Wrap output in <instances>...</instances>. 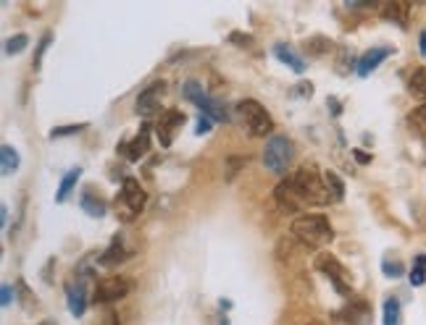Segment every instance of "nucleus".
Wrapping results in <instances>:
<instances>
[{
    "instance_id": "31",
    "label": "nucleus",
    "mask_w": 426,
    "mask_h": 325,
    "mask_svg": "<svg viewBox=\"0 0 426 325\" xmlns=\"http://www.w3.org/2000/svg\"><path fill=\"white\" fill-rule=\"evenodd\" d=\"M410 283H413V286H424V283H426V265H418V263H413V270H410Z\"/></svg>"
},
{
    "instance_id": "5",
    "label": "nucleus",
    "mask_w": 426,
    "mask_h": 325,
    "mask_svg": "<svg viewBox=\"0 0 426 325\" xmlns=\"http://www.w3.org/2000/svg\"><path fill=\"white\" fill-rule=\"evenodd\" d=\"M292 162H295V145L282 134L269 137V142L263 147V165L277 176H289Z\"/></svg>"
},
{
    "instance_id": "27",
    "label": "nucleus",
    "mask_w": 426,
    "mask_h": 325,
    "mask_svg": "<svg viewBox=\"0 0 426 325\" xmlns=\"http://www.w3.org/2000/svg\"><path fill=\"white\" fill-rule=\"evenodd\" d=\"M26 45H29V37H26V35H14V37H9V43H6V53H9V55H18V53L26 48Z\"/></svg>"
},
{
    "instance_id": "24",
    "label": "nucleus",
    "mask_w": 426,
    "mask_h": 325,
    "mask_svg": "<svg viewBox=\"0 0 426 325\" xmlns=\"http://www.w3.org/2000/svg\"><path fill=\"white\" fill-rule=\"evenodd\" d=\"M408 123H410V128L416 131L418 137L426 139V103H424V105H418L416 111L410 113V116H408Z\"/></svg>"
},
{
    "instance_id": "13",
    "label": "nucleus",
    "mask_w": 426,
    "mask_h": 325,
    "mask_svg": "<svg viewBox=\"0 0 426 325\" xmlns=\"http://www.w3.org/2000/svg\"><path fill=\"white\" fill-rule=\"evenodd\" d=\"M150 150V126L145 123V126L139 128V134L132 142H122V153L129 158L132 162L139 160V158H145Z\"/></svg>"
},
{
    "instance_id": "11",
    "label": "nucleus",
    "mask_w": 426,
    "mask_h": 325,
    "mask_svg": "<svg viewBox=\"0 0 426 325\" xmlns=\"http://www.w3.org/2000/svg\"><path fill=\"white\" fill-rule=\"evenodd\" d=\"M87 275L77 278V283L69 281L66 283V302H69V312L74 317H82L85 309H87V283H85Z\"/></svg>"
},
{
    "instance_id": "29",
    "label": "nucleus",
    "mask_w": 426,
    "mask_h": 325,
    "mask_svg": "<svg viewBox=\"0 0 426 325\" xmlns=\"http://www.w3.org/2000/svg\"><path fill=\"white\" fill-rule=\"evenodd\" d=\"M384 275H387V278H400L403 273H405V265H403L400 260H390V257H387V260H384Z\"/></svg>"
},
{
    "instance_id": "38",
    "label": "nucleus",
    "mask_w": 426,
    "mask_h": 325,
    "mask_svg": "<svg viewBox=\"0 0 426 325\" xmlns=\"http://www.w3.org/2000/svg\"><path fill=\"white\" fill-rule=\"evenodd\" d=\"M353 155H356V160H361V162H368V160H371V155H366V153H358V150H356V153H353Z\"/></svg>"
},
{
    "instance_id": "3",
    "label": "nucleus",
    "mask_w": 426,
    "mask_h": 325,
    "mask_svg": "<svg viewBox=\"0 0 426 325\" xmlns=\"http://www.w3.org/2000/svg\"><path fill=\"white\" fill-rule=\"evenodd\" d=\"M145 202H148V192L139 187L137 179L127 176V179L122 181V192L113 199V210H116V215H119L124 223H129L142 213Z\"/></svg>"
},
{
    "instance_id": "6",
    "label": "nucleus",
    "mask_w": 426,
    "mask_h": 325,
    "mask_svg": "<svg viewBox=\"0 0 426 325\" xmlns=\"http://www.w3.org/2000/svg\"><path fill=\"white\" fill-rule=\"evenodd\" d=\"M182 94L190 100L192 105H198L208 119H213V121H226V111H224V105L218 103V100H213L206 89H203V84L201 82H184V87H182Z\"/></svg>"
},
{
    "instance_id": "26",
    "label": "nucleus",
    "mask_w": 426,
    "mask_h": 325,
    "mask_svg": "<svg viewBox=\"0 0 426 325\" xmlns=\"http://www.w3.org/2000/svg\"><path fill=\"white\" fill-rule=\"evenodd\" d=\"M331 48V40H326V37H311L308 43H305V50L311 53V55H321V53H326Z\"/></svg>"
},
{
    "instance_id": "8",
    "label": "nucleus",
    "mask_w": 426,
    "mask_h": 325,
    "mask_svg": "<svg viewBox=\"0 0 426 325\" xmlns=\"http://www.w3.org/2000/svg\"><path fill=\"white\" fill-rule=\"evenodd\" d=\"M132 291V281L124 278V275H111V278H103L97 281L95 291H92V302L95 304H111L116 299H124Z\"/></svg>"
},
{
    "instance_id": "36",
    "label": "nucleus",
    "mask_w": 426,
    "mask_h": 325,
    "mask_svg": "<svg viewBox=\"0 0 426 325\" xmlns=\"http://www.w3.org/2000/svg\"><path fill=\"white\" fill-rule=\"evenodd\" d=\"M339 58H342V60H348V50H345V48L339 50ZM337 71H339V74H348V69H345V63H339Z\"/></svg>"
},
{
    "instance_id": "28",
    "label": "nucleus",
    "mask_w": 426,
    "mask_h": 325,
    "mask_svg": "<svg viewBox=\"0 0 426 325\" xmlns=\"http://www.w3.org/2000/svg\"><path fill=\"white\" fill-rule=\"evenodd\" d=\"M50 40H53V32H45L43 35V40H40V45H37V50H35V60H32V66H35V71L43 66V55H45V50L50 48Z\"/></svg>"
},
{
    "instance_id": "1",
    "label": "nucleus",
    "mask_w": 426,
    "mask_h": 325,
    "mask_svg": "<svg viewBox=\"0 0 426 325\" xmlns=\"http://www.w3.org/2000/svg\"><path fill=\"white\" fill-rule=\"evenodd\" d=\"M292 233H295V239H300L303 247H311V249L329 247L331 239H334L329 218L321 213L297 215L295 221H292Z\"/></svg>"
},
{
    "instance_id": "21",
    "label": "nucleus",
    "mask_w": 426,
    "mask_h": 325,
    "mask_svg": "<svg viewBox=\"0 0 426 325\" xmlns=\"http://www.w3.org/2000/svg\"><path fill=\"white\" fill-rule=\"evenodd\" d=\"M16 168H18V153L11 145H3L0 147V171H3V176L14 173Z\"/></svg>"
},
{
    "instance_id": "20",
    "label": "nucleus",
    "mask_w": 426,
    "mask_h": 325,
    "mask_svg": "<svg viewBox=\"0 0 426 325\" xmlns=\"http://www.w3.org/2000/svg\"><path fill=\"white\" fill-rule=\"evenodd\" d=\"M79 176H82V168H71V171L63 176L61 187H58V192H55V202H66V199H69V194L74 192V187H77Z\"/></svg>"
},
{
    "instance_id": "22",
    "label": "nucleus",
    "mask_w": 426,
    "mask_h": 325,
    "mask_svg": "<svg viewBox=\"0 0 426 325\" xmlns=\"http://www.w3.org/2000/svg\"><path fill=\"white\" fill-rule=\"evenodd\" d=\"M324 181H326V189H329L331 202H339V199L345 197V184H342V179H339L337 173L326 171V173H324Z\"/></svg>"
},
{
    "instance_id": "39",
    "label": "nucleus",
    "mask_w": 426,
    "mask_h": 325,
    "mask_svg": "<svg viewBox=\"0 0 426 325\" xmlns=\"http://www.w3.org/2000/svg\"><path fill=\"white\" fill-rule=\"evenodd\" d=\"M108 325H122V323H119V315H116V312H111V315H108Z\"/></svg>"
},
{
    "instance_id": "10",
    "label": "nucleus",
    "mask_w": 426,
    "mask_h": 325,
    "mask_svg": "<svg viewBox=\"0 0 426 325\" xmlns=\"http://www.w3.org/2000/svg\"><path fill=\"white\" fill-rule=\"evenodd\" d=\"M182 123H184V113L176 111V108H171V111H166L161 116V121L156 123V134L161 139V147H169L174 142V134L182 128Z\"/></svg>"
},
{
    "instance_id": "15",
    "label": "nucleus",
    "mask_w": 426,
    "mask_h": 325,
    "mask_svg": "<svg viewBox=\"0 0 426 325\" xmlns=\"http://www.w3.org/2000/svg\"><path fill=\"white\" fill-rule=\"evenodd\" d=\"M132 257V249H127L122 244V239H113V244L108 249H105L103 255L97 257V265H103V268H116V265H122V263H127Z\"/></svg>"
},
{
    "instance_id": "12",
    "label": "nucleus",
    "mask_w": 426,
    "mask_h": 325,
    "mask_svg": "<svg viewBox=\"0 0 426 325\" xmlns=\"http://www.w3.org/2000/svg\"><path fill=\"white\" fill-rule=\"evenodd\" d=\"M274 197H277V202L282 205V210H289V213H295V210L305 207V199L300 197V192H297V187L292 184V179H289V176L277 187Z\"/></svg>"
},
{
    "instance_id": "41",
    "label": "nucleus",
    "mask_w": 426,
    "mask_h": 325,
    "mask_svg": "<svg viewBox=\"0 0 426 325\" xmlns=\"http://www.w3.org/2000/svg\"><path fill=\"white\" fill-rule=\"evenodd\" d=\"M40 325H55V323H53V320H45V323H40Z\"/></svg>"
},
{
    "instance_id": "35",
    "label": "nucleus",
    "mask_w": 426,
    "mask_h": 325,
    "mask_svg": "<svg viewBox=\"0 0 426 325\" xmlns=\"http://www.w3.org/2000/svg\"><path fill=\"white\" fill-rule=\"evenodd\" d=\"M11 299H14V289H11L9 283H6V286L0 289V302H3V307H9Z\"/></svg>"
},
{
    "instance_id": "14",
    "label": "nucleus",
    "mask_w": 426,
    "mask_h": 325,
    "mask_svg": "<svg viewBox=\"0 0 426 325\" xmlns=\"http://www.w3.org/2000/svg\"><path fill=\"white\" fill-rule=\"evenodd\" d=\"M390 55H392V48H371L368 53H363L361 60L356 63L358 77H368V74H371L374 69H379V66H382V60L390 58Z\"/></svg>"
},
{
    "instance_id": "30",
    "label": "nucleus",
    "mask_w": 426,
    "mask_h": 325,
    "mask_svg": "<svg viewBox=\"0 0 426 325\" xmlns=\"http://www.w3.org/2000/svg\"><path fill=\"white\" fill-rule=\"evenodd\" d=\"M85 128V123H71V126H61V128H53L50 131V139H58V137H69V134H79Z\"/></svg>"
},
{
    "instance_id": "25",
    "label": "nucleus",
    "mask_w": 426,
    "mask_h": 325,
    "mask_svg": "<svg viewBox=\"0 0 426 325\" xmlns=\"http://www.w3.org/2000/svg\"><path fill=\"white\" fill-rule=\"evenodd\" d=\"M398 323H400V302H398V297H387L384 299V325Z\"/></svg>"
},
{
    "instance_id": "37",
    "label": "nucleus",
    "mask_w": 426,
    "mask_h": 325,
    "mask_svg": "<svg viewBox=\"0 0 426 325\" xmlns=\"http://www.w3.org/2000/svg\"><path fill=\"white\" fill-rule=\"evenodd\" d=\"M418 50H421V55H426V29L421 32V40H418Z\"/></svg>"
},
{
    "instance_id": "40",
    "label": "nucleus",
    "mask_w": 426,
    "mask_h": 325,
    "mask_svg": "<svg viewBox=\"0 0 426 325\" xmlns=\"http://www.w3.org/2000/svg\"><path fill=\"white\" fill-rule=\"evenodd\" d=\"M329 105H331V113H334V116H339V105H337V100H334V97L329 100Z\"/></svg>"
},
{
    "instance_id": "42",
    "label": "nucleus",
    "mask_w": 426,
    "mask_h": 325,
    "mask_svg": "<svg viewBox=\"0 0 426 325\" xmlns=\"http://www.w3.org/2000/svg\"><path fill=\"white\" fill-rule=\"evenodd\" d=\"M308 325H321V323H308Z\"/></svg>"
},
{
    "instance_id": "33",
    "label": "nucleus",
    "mask_w": 426,
    "mask_h": 325,
    "mask_svg": "<svg viewBox=\"0 0 426 325\" xmlns=\"http://www.w3.org/2000/svg\"><path fill=\"white\" fill-rule=\"evenodd\" d=\"M245 162H247V158H229V173H226V179H229V181L235 179V173L243 168Z\"/></svg>"
},
{
    "instance_id": "18",
    "label": "nucleus",
    "mask_w": 426,
    "mask_h": 325,
    "mask_svg": "<svg viewBox=\"0 0 426 325\" xmlns=\"http://www.w3.org/2000/svg\"><path fill=\"white\" fill-rule=\"evenodd\" d=\"M345 320L350 325H371V307H368V302L363 299H356L345 309Z\"/></svg>"
},
{
    "instance_id": "4",
    "label": "nucleus",
    "mask_w": 426,
    "mask_h": 325,
    "mask_svg": "<svg viewBox=\"0 0 426 325\" xmlns=\"http://www.w3.org/2000/svg\"><path fill=\"white\" fill-rule=\"evenodd\" d=\"M235 116L247 128L250 137H266V134L274 131V119L258 100H240L235 108Z\"/></svg>"
},
{
    "instance_id": "32",
    "label": "nucleus",
    "mask_w": 426,
    "mask_h": 325,
    "mask_svg": "<svg viewBox=\"0 0 426 325\" xmlns=\"http://www.w3.org/2000/svg\"><path fill=\"white\" fill-rule=\"evenodd\" d=\"M229 43L240 45V48H250L252 37L250 35H243V32H232V35H229Z\"/></svg>"
},
{
    "instance_id": "2",
    "label": "nucleus",
    "mask_w": 426,
    "mask_h": 325,
    "mask_svg": "<svg viewBox=\"0 0 426 325\" xmlns=\"http://www.w3.org/2000/svg\"><path fill=\"white\" fill-rule=\"evenodd\" d=\"M292 184L297 187L300 197L305 199V205H326L331 202L329 189H326V181H324V173L316 168V165H303L297 171L289 173Z\"/></svg>"
},
{
    "instance_id": "7",
    "label": "nucleus",
    "mask_w": 426,
    "mask_h": 325,
    "mask_svg": "<svg viewBox=\"0 0 426 325\" xmlns=\"http://www.w3.org/2000/svg\"><path fill=\"white\" fill-rule=\"evenodd\" d=\"M314 265H316V270H321V273L334 283L337 294H342V297H353V286L345 283V268H342V263H339L331 252H319Z\"/></svg>"
},
{
    "instance_id": "9",
    "label": "nucleus",
    "mask_w": 426,
    "mask_h": 325,
    "mask_svg": "<svg viewBox=\"0 0 426 325\" xmlns=\"http://www.w3.org/2000/svg\"><path fill=\"white\" fill-rule=\"evenodd\" d=\"M164 92H166V84L164 82H153L148 89H142L137 97V113L142 119H150V116H156L161 111V100H164Z\"/></svg>"
},
{
    "instance_id": "19",
    "label": "nucleus",
    "mask_w": 426,
    "mask_h": 325,
    "mask_svg": "<svg viewBox=\"0 0 426 325\" xmlns=\"http://www.w3.org/2000/svg\"><path fill=\"white\" fill-rule=\"evenodd\" d=\"M79 205H82V210L87 215H92V218H103L105 215V199L100 197V194H95L92 189H87L85 194H82V199H79Z\"/></svg>"
},
{
    "instance_id": "34",
    "label": "nucleus",
    "mask_w": 426,
    "mask_h": 325,
    "mask_svg": "<svg viewBox=\"0 0 426 325\" xmlns=\"http://www.w3.org/2000/svg\"><path fill=\"white\" fill-rule=\"evenodd\" d=\"M211 128H213V119H208L206 113H201V119H198V128H195V131H198V134H208Z\"/></svg>"
},
{
    "instance_id": "17",
    "label": "nucleus",
    "mask_w": 426,
    "mask_h": 325,
    "mask_svg": "<svg viewBox=\"0 0 426 325\" xmlns=\"http://www.w3.org/2000/svg\"><path fill=\"white\" fill-rule=\"evenodd\" d=\"M274 55H277L284 66H289V69L295 71V74H303L305 71V60L297 55L295 50H292V45H287V43H279V45H274Z\"/></svg>"
},
{
    "instance_id": "16",
    "label": "nucleus",
    "mask_w": 426,
    "mask_h": 325,
    "mask_svg": "<svg viewBox=\"0 0 426 325\" xmlns=\"http://www.w3.org/2000/svg\"><path fill=\"white\" fill-rule=\"evenodd\" d=\"M382 16L392 24L408 26V16H410V3L405 0H392V3H382Z\"/></svg>"
},
{
    "instance_id": "23",
    "label": "nucleus",
    "mask_w": 426,
    "mask_h": 325,
    "mask_svg": "<svg viewBox=\"0 0 426 325\" xmlns=\"http://www.w3.org/2000/svg\"><path fill=\"white\" fill-rule=\"evenodd\" d=\"M408 87L410 92L416 94V97H424L426 100V66H418L408 79Z\"/></svg>"
}]
</instances>
